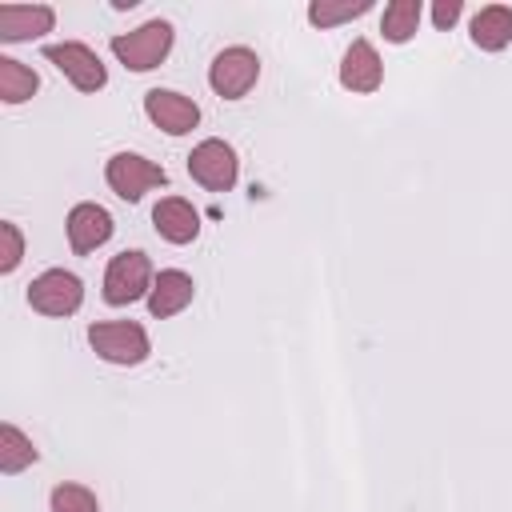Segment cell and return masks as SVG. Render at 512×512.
<instances>
[{
    "mask_svg": "<svg viewBox=\"0 0 512 512\" xmlns=\"http://www.w3.org/2000/svg\"><path fill=\"white\" fill-rule=\"evenodd\" d=\"M44 56L80 88V92H100L108 84V68L100 64V56L80 44V40H64V44H48Z\"/></svg>",
    "mask_w": 512,
    "mask_h": 512,
    "instance_id": "8",
    "label": "cell"
},
{
    "mask_svg": "<svg viewBox=\"0 0 512 512\" xmlns=\"http://www.w3.org/2000/svg\"><path fill=\"white\" fill-rule=\"evenodd\" d=\"M460 12H464L460 0H436V4H432V24H436V28H452V24L460 20Z\"/></svg>",
    "mask_w": 512,
    "mask_h": 512,
    "instance_id": "22",
    "label": "cell"
},
{
    "mask_svg": "<svg viewBox=\"0 0 512 512\" xmlns=\"http://www.w3.org/2000/svg\"><path fill=\"white\" fill-rule=\"evenodd\" d=\"M416 28H420V0H392V4L384 8V16H380V32H384V40H392V44L412 40Z\"/></svg>",
    "mask_w": 512,
    "mask_h": 512,
    "instance_id": "17",
    "label": "cell"
},
{
    "mask_svg": "<svg viewBox=\"0 0 512 512\" xmlns=\"http://www.w3.org/2000/svg\"><path fill=\"white\" fill-rule=\"evenodd\" d=\"M28 464H36L32 440H28L16 424H4V428H0V472L16 476V472H24Z\"/></svg>",
    "mask_w": 512,
    "mask_h": 512,
    "instance_id": "18",
    "label": "cell"
},
{
    "mask_svg": "<svg viewBox=\"0 0 512 512\" xmlns=\"http://www.w3.org/2000/svg\"><path fill=\"white\" fill-rule=\"evenodd\" d=\"M152 264L144 252H120L112 256L108 272H104V300L108 304H132L140 296L152 292Z\"/></svg>",
    "mask_w": 512,
    "mask_h": 512,
    "instance_id": "7",
    "label": "cell"
},
{
    "mask_svg": "<svg viewBox=\"0 0 512 512\" xmlns=\"http://www.w3.org/2000/svg\"><path fill=\"white\" fill-rule=\"evenodd\" d=\"M144 112H148V120H152L156 128H164L168 136H184V132H192V128L200 124L196 100H188V96H180V92H172V88H152V92H144Z\"/></svg>",
    "mask_w": 512,
    "mask_h": 512,
    "instance_id": "9",
    "label": "cell"
},
{
    "mask_svg": "<svg viewBox=\"0 0 512 512\" xmlns=\"http://www.w3.org/2000/svg\"><path fill=\"white\" fill-rule=\"evenodd\" d=\"M28 304L44 316H72L84 304V284L76 272L48 268L28 284Z\"/></svg>",
    "mask_w": 512,
    "mask_h": 512,
    "instance_id": "6",
    "label": "cell"
},
{
    "mask_svg": "<svg viewBox=\"0 0 512 512\" xmlns=\"http://www.w3.org/2000/svg\"><path fill=\"white\" fill-rule=\"evenodd\" d=\"M0 240H4L0 272L8 276V272H16V268H20V260H24V236H20V228H16L12 220H4V224H0Z\"/></svg>",
    "mask_w": 512,
    "mask_h": 512,
    "instance_id": "21",
    "label": "cell"
},
{
    "mask_svg": "<svg viewBox=\"0 0 512 512\" xmlns=\"http://www.w3.org/2000/svg\"><path fill=\"white\" fill-rule=\"evenodd\" d=\"M384 80V64L368 40H352L344 60H340V84L348 92H376Z\"/></svg>",
    "mask_w": 512,
    "mask_h": 512,
    "instance_id": "12",
    "label": "cell"
},
{
    "mask_svg": "<svg viewBox=\"0 0 512 512\" xmlns=\"http://www.w3.org/2000/svg\"><path fill=\"white\" fill-rule=\"evenodd\" d=\"M368 8H372V0H344V4H336V0H312L308 4V20L316 28H332V24H344V20L364 16Z\"/></svg>",
    "mask_w": 512,
    "mask_h": 512,
    "instance_id": "19",
    "label": "cell"
},
{
    "mask_svg": "<svg viewBox=\"0 0 512 512\" xmlns=\"http://www.w3.org/2000/svg\"><path fill=\"white\" fill-rule=\"evenodd\" d=\"M88 344L108 364H140L152 352L148 332L136 320H96L88 328Z\"/></svg>",
    "mask_w": 512,
    "mask_h": 512,
    "instance_id": "2",
    "label": "cell"
},
{
    "mask_svg": "<svg viewBox=\"0 0 512 512\" xmlns=\"http://www.w3.org/2000/svg\"><path fill=\"white\" fill-rule=\"evenodd\" d=\"M512 40V8L508 4H488L472 16V44L480 52H500Z\"/></svg>",
    "mask_w": 512,
    "mask_h": 512,
    "instance_id": "15",
    "label": "cell"
},
{
    "mask_svg": "<svg viewBox=\"0 0 512 512\" xmlns=\"http://www.w3.org/2000/svg\"><path fill=\"white\" fill-rule=\"evenodd\" d=\"M56 12L48 4H0V40H32L52 32Z\"/></svg>",
    "mask_w": 512,
    "mask_h": 512,
    "instance_id": "14",
    "label": "cell"
},
{
    "mask_svg": "<svg viewBox=\"0 0 512 512\" xmlns=\"http://www.w3.org/2000/svg\"><path fill=\"white\" fill-rule=\"evenodd\" d=\"M152 224L168 244H192L200 236V212L184 196H164L152 208Z\"/></svg>",
    "mask_w": 512,
    "mask_h": 512,
    "instance_id": "13",
    "label": "cell"
},
{
    "mask_svg": "<svg viewBox=\"0 0 512 512\" xmlns=\"http://www.w3.org/2000/svg\"><path fill=\"white\" fill-rule=\"evenodd\" d=\"M36 88H40V76L28 64H20L12 56H0V100L4 104H24Z\"/></svg>",
    "mask_w": 512,
    "mask_h": 512,
    "instance_id": "16",
    "label": "cell"
},
{
    "mask_svg": "<svg viewBox=\"0 0 512 512\" xmlns=\"http://www.w3.org/2000/svg\"><path fill=\"white\" fill-rule=\"evenodd\" d=\"M108 236H112V216H108V208L84 200V204H76V208L68 212V244H72L76 256L96 252L100 244H108Z\"/></svg>",
    "mask_w": 512,
    "mask_h": 512,
    "instance_id": "10",
    "label": "cell"
},
{
    "mask_svg": "<svg viewBox=\"0 0 512 512\" xmlns=\"http://www.w3.org/2000/svg\"><path fill=\"white\" fill-rule=\"evenodd\" d=\"M104 180H108V188H112L120 200L136 204L148 188L168 184V172H164L160 164L144 160L140 152H116V156L104 164Z\"/></svg>",
    "mask_w": 512,
    "mask_h": 512,
    "instance_id": "4",
    "label": "cell"
},
{
    "mask_svg": "<svg viewBox=\"0 0 512 512\" xmlns=\"http://www.w3.org/2000/svg\"><path fill=\"white\" fill-rule=\"evenodd\" d=\"M192 296H196L192 276H188V272H180V268H164V272H156V280H152L148 312H152L156 320H168V316L184 312V308L192 304Z\"/></svg>",
    "mask_w": 512,
    "mask_h": 512,
    "instance_id": "11",
    "label": "cell"
},
{
    "mask_svg": "<svg viewBox=\"0 0 512 512\" xmlns=\"http://www.w3.org/2000/svg\"><path fill=\"white\" fill-rule=\"evenodd\" d=\"M112 52L124 68L148 72L172 52V24L168 20H148L132 32H120V36H112Z\"/></svg>",
    "mask_w": 512,
    "mask_h": 512,
    "instance_id": "1",
    "label": "cell"
},
{
    "mask_svg": "<svg viewBox=\"0 0 512 512\" xmlns=\"http://www.w3.org/2000/svg\"><path fill=\"white\" fill-rule=\"evenodd\" d=\"M236 172H240V160L232 152V144L224 140H200L192 152H188V176L208 188V192H228L236 184Z\"/></svg>",
    "mask_w": 512,
    "mask_h": 512,
    "instance_id": "5",
    "label": "cell"
},
{
    "mask_svg": "<svg viewBox=\"0 0 512 512\" xmlns=\"http://www.w3.org/2000/svg\"><path fill=\"white\" fill-rule=\"evenodd\" d=\"M52 512H100V504L84 484H56L52 488Z\"/></svg>",
    "mask_w": 512,
    "mask_h": 512,
    "instance_id": "20",
    "label": "cell"
},
{
    "mask_svg": "<svg viewBox=\"0 0 512 512\" xmlns=\"http://www.w3.org/2000/svg\"><path fill=\"white\" fill-rule=\"evenodd\" d=\"M256 76H260V56L252 48H244V44H232V48L216 52V60L208 64V84L224 100L248 96V88L256 84Z\"/></svg>",
    "mask_w": 512,
    "mask_h": 512,
    "instance_id": "3",
    "label": "cell"
}]
</instances>
